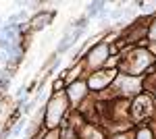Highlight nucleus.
Wrapping results in <instances>:
<instances>
[{"label": "nucleus", "instance_id": "nucleus-1", "mask_svg": "<svg viewBox=\"0 0 156 139\" xmlns=\"http://www.w3.org/2000/svg\"><path fill=\"white\" fill-rule=\"evenodd\" d=\"M79 37H81V29H75V31H71L69 35H65V40L58 44V52H65L67 48H71V46H73Z\"/></svg>", "mask_w": 156, "mask_h": 139}, {"label": "nucleus", "instance_id": "nucleus-2", "mask_svg": "<svg viewBox=\"0 0 156 139\" xmlns=\"http://www.w3.org/2000/svg\"><path fill=\"white\" fill-rule=\"evenodd\" d=\"M23 125H25V123H19V125H17V127H15V131H13V133H15V135H17V133H19V131H21V129H23Z\"/></svg>", "mask_w": 156, "mask_h": 139}]
</instances>
